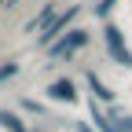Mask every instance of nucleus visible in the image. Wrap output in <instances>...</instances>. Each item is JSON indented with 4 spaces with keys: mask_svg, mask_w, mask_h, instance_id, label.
Returning a JSON list of instances; mask_svg holds the SVG:
<instances>
[{
    "mask_svg": "<svg viewBox=\"0 0 132 132\" xmlns=\"http://www.w3.org/2000/svg\"><path fill=\"white\" fill-rule=\"evenodd\" d=\"M77 11H81V7H66L62 15H55V19H52V22H48V29L40 33V44H44V48H52V44H55V40L62 37V29H66V26H70L73 19H77Z\"/></svg>",
    "mask_w": 132,
    "mask_h": 132,
    "instance_id": "f257e3e1",
    "label": "nucleus"
},
{
    "mask_svg": "<svg viewBox=\"0 0 132 132\" xmlns=\"http://www.w3.org/2000/svg\"><path fill=\"white\" fill-rule=\"evenodd\" d=\"M103 37H106V52L118 59L121 66H132V52H128L125 40H121V29H118V26H106V29H103Z\"/></svg>",
    "mask_w": 132,
    "mask_h": 132,
    "instance_id": "f03ea898",
    "label": "nucleus"
},
{
    "mask_svg": "<svg viewBox=\"0 0 132 132\" xmlns=\"http://www.w3.org/2000/svg\"><path fill=\"white\" fill-rule=\"evenodd\" d=\"M85 44H88V33L85 29H70V37H62L59 44H52V55L55 59H70L77 48H85Z\"/></svg>",
    "mask_w": 132,
    "mask_h": 132,
    "instance_id": "7ed1b4c3",
    "label": "nucleus"
},
{
    "mask_svg": "<svg viewBox=\"0 0 132 132\" xmlns=\"http://www.w3.org/2000/svg\"><path fill=\"white\" fill-rule=\"evenodd\" d=\"M48 95H52V99H59V103H73V99H77L73 81H55V85L48 88Z\"/></svg>",
    "mask_w": 132,
    "mask_h": 132,
    "instance_id": "20e7f679",
    "label": "nucleus"
},
{
    "mask_svg": "<svg viewBox=\"0 0 132 132\" xmlns=\"http://www.w3.org/2000/svg\"><path fill=\"white\" fill-rule=\"evenodd\" d=\"M88 88H92V92H95L99 99H106V103H110V99H114V92H110V88H106V85H103V81H99L95 73H88Z\"/></svg>",
    "mask_w": 132,
    "mask_h": 132,
    "instance_id": "39448f33",
    "label": "nucleus"
},
{
    "mask_svg": "<svg viewBox=\"0 0 132 132\" xmlns=\"http://www.w3.org/2000/svg\"><path fill=\"white\" fill-rule=\"evenodd\" d=\"M0 125H4L7 132H26V125L15 118V114H7V110H0Z\"/></svg>",
    "mask_w": 132,
    "mask_h": 132,
    "instance_id": "423d86ee",
    "label": "nucleus"
},
{
    "mask_svg": "<svg viewBox=\"0 0 132 132\" xmlns=\"http://www.w3.org/2000/svg\"><path fill=\"white\" fill-rule=\"evenodd\" d=\"M52 11H55L52 4H48V7H40V15H37V19H33V22H29V29H40V26H44L48 19H52Z\"/></svg>",
    "mask_w": 132,
    "mask_h": 132,
    "instance_id": "0eeeda50",
    "label": "nucleus"
},
{
    "mask_svg": "<svg viewBox=\"0 0 132 132\" xmlns=\"http://www.w3.org/2000/svg\"><path fill=\"white\" fill-rule=\"evenodd\" d=\"M114 4H118V0H99V4H95V15H99V19H106V15L114 11Z\"/></svg>",
    "mask_w": 132,
    "mask_h": 132,
    "instance_id": "6e6552de",
    "label": "nucleus"
},
{
    "mask_svg": "<svg viewBox=\"0 0 132 132\" xmlns=\"http://www.w3.org/2000/svg\"><path fill=\"white\" fill-rule=\"evenodd\" d=\"M19 73V62H7V66H0V81H7V77H15Z\"/></svg>",
    "mask_w": 132,
    "mask_h": 132,
    "instance_id": "1a4fd4ad",
    "label": "nucleus"
},
{
    "mask_svg": "<svg viewBox=\"0 0 132 132\" xmlns=\"http://www.w3.org/2000/svg\"><path fill=\"white\" fill-rule=\"evenodd\" d=\"M77 132H92V125H85V121H81V125H77Z\"/></svg>",
    "mask_w": 132,
    "mask_h": 132,
    "instance_id": "9d476101",
    "label": "nucleus"
}]
</instances>
